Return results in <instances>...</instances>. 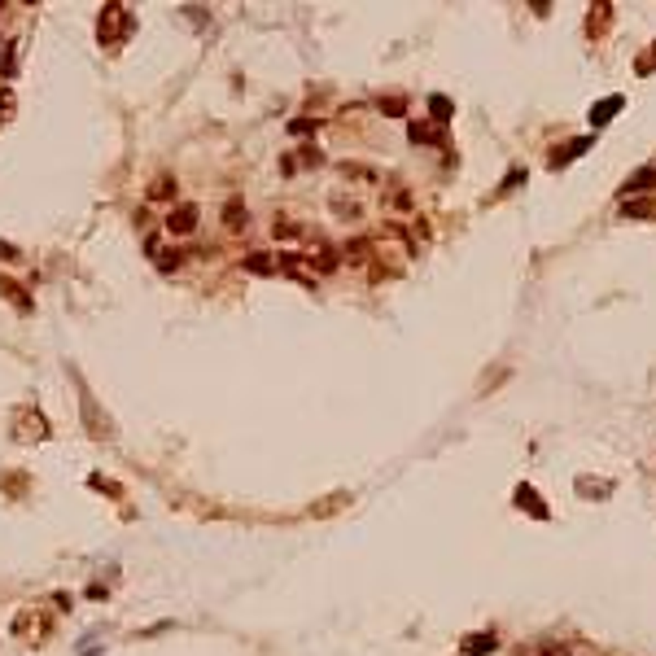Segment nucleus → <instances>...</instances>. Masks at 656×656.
Returning a JSON list of instances; mask_svg holds the SVG:
<instances>
[{
    "label": "nucleus",
    "instance_id": "7ed1b4c3",
    "mask_svg": "<svg viewBox=\"0 0 656 656\" xmlns=\"http://www.w3.org/2000/svg\"><path fill=\"white\" fill-rule=\"evenodd\" d=\"M276 267H280V258L262 254V249H258V254H249V258H245V271H254V276H271V271H276Z\"/></svg>",
    "mask_w": 656,
    "mask_h": 656
},
{
    "label": "nucleus",
    "instance_id": "dca6fc26",
    "mask_svg": "<svg viewBox=\"0 0 656 656\" xmlns=\"http://www.w3.org/2000/svg\"><path fill=\"white\" fill-rule=\"evenodd\" d=\"M367 249H372V241H350V245H346V258H350V262H363Z\"/></svg>",
    "mask_w": 656,
    "mask_h": 656
},
{
    "label": "nucleus",
    "instance_id": "ddd939ff",
    "mask_svg": "<svg viewBox=\"0 0 656 656\" xmlns=\"http://www.w3.org/2000/svg\"><path fill=\"white\" fill-rule=\"evenodd\" d=\"M411 140H442V127H429V123H411Z\"/></svg>",
    "mask_w": 656,
    "mask_h": 656
},
{
    "label": "nucleus",
    "instance_id": "6ab92c4d",
    "mask_svg": "<svg viewBox=\"0 0 656 656\" xmlns=\"http://www.w3.org/2000/svg\"><path fill=\"white\" fill-rule=\"evenodd\" d=\"M332 210L350 214V219H354V214H359V206H354V201H346V197H332Z\"/></svg>",
    "mask_w": 656,
    "mask_h": 656
},
{
    "label": "nucleus",
    "instance_id": "f3484780",
    "mask_svg": "<svg viewBox=\"0 0 656 656\" xmlns=\"http://www.w3.org/2000/svg\"><path fill=\"white\" fill-rule=\"evenodd\" d=\"M429 105H433V118H438V123H451V101H446V97H433Z\"/></svg>",
    "mask_w": 656,
    "mask_h": 656
},
{
    "label": "nucleus",
    "instance_id": "2eb2a0df",
    "mask_svg": "<svg viewBox=\"0 0 656 656\" xmlns=\"http://www.w3.org/2000/svg\"><path fill=\"white\" fill-rule=\"evenodd\" d=\"M341 175H354V180L376 184V171H367V166H354V162H341Z\"/></svg>",
    "mask_w": 656,
    "mask_h": 656
},
{
    "label": "nucleus",
    "instance_id": "39448f33",
    "mask_svg": "<svg viewBox=\"0 0 656 656\" xmlns=\"http://www.w3.org/2000/svg\"><path fill=\"white\" fill-rule=\"evenodd\" d=\"M0 293H5V297H9V302H14V306H18V311H22V315H27V311H31V297H27V293H22V284H18V280H0Z\"/></svg>",
    "mask_w": 656,
    "mask_h": 656
},
{
    "label": "nucleus",
    "instance_id": "9d476101",
    "mask_svg": "<svg viewBox=\"0 0 656 656\" xmlns=\"http://www.w3.org/2000/svg\"><path fill=\"white\" fill-rule=\"evenodd\" d=\"M149 197H153V201H166V197H175V180H171V175H158V180L149 184Z\"/></svg>",
    "mask_w": 656,
    "mask_h": 656
},
{
    "label": "nucleus",
    "instance_id": "6e6552de",
    "mask_svg": "<svg viewBox=\"0 0 656 656\" xmlns=\"http://www.w3.org/2000/svg\"><path fill=\"white\" fill-rule=\"evenodd\" d=\"M622 214H626V219H652V214H656V201H652V197H643V201H626Z\"/></svg>",
    "mask_w": 656,
    "mask_h": 656
},
{
    "label": "nucleus",
    "instance_id": "1a4fd4ad",
    "mask_svg": "<svg viewBox=\"0 0 656 656\" xmlns=\"http://www.w3.org/2000/svg\"><path fill=\"white\" fill-rule=\"evenodd\" d=\"M517 504H521V508H530V512H534V517H539V521L547 517V508L539 504V495H534L530 486H517Z\"/></svg>",
    "mask_w": 656,
    "mask_h": 656
},
{
    "label": "nucleus",
    "instance_id": "f03ea898",
    "mask_svg": "<svg viewBox=\"0 0 656 656\" xmlns=\"http://www.w3.org/2000/svg\"><path fill=\"white\" fill-rule=\"evenodd\" d=\"M193 228H197V206H175L166 214V232L171 236H188Z\"/></svg>",
    "mask_w": 656,
    "mask_h": 656
},
{
    "label": "nucleus",
    "instance_id": "412c9836",
    "mask_svg": "<svg viewBox=\"0 0 656 656\" xmlns=\"http://www.w3.org/2000/svg\"><path fill=\"white\" fill-rule=\"evenodd\" d=\"M0 258H9V262H14V258H22V254H18L14 245H5V241H0Z\"/></svg>",
    "mask_w": 656,
    "mask_h": 656
},
{
    "label": "nucleus",
    "instance_id": "9b49d317",
    "mask_svg": "<svg viewBox=\"0 0 656 656\" xmlns=\"http://www.w3.org/2000/svg\"><path fill=\"white\" fill-rule=\"evenodd\" d=\"M271 232H276V236H284V241H293V236H302V223H293L289 214H280V219L271 223Z\"/></svg>",
    "mask_w": 656,
    "mask_h": 656
},
{
    "label": "nucleus",
    "instance_id": "aec40b11",
    "mask_svg": "<svg viewBox=\"0 0 656 656\" xmlns=\"http://www.w3.org/2000/svg\"><path fill=\"white\" fill-rule=\"evenodd\" d=\"M565 656H595V652H591V648H587V643H574V648H569V652H565Z\"/></svg>",
    "mask_w": 656,
    "mask_h": 656
},
{
    "label": "nucleus",
    "instance_id": "a211bd4d",
    "mask_svg": "<svg viewBox=\"0 0 656 656\" xmlns=\"http://www.w3.org/2000/svg\"><path fill=\"white\" fill-rule=\"evenodd\" d=\"M289 131H293V136H306V131H315V123H311V118H293Z\"/></svg>",
    "mask_w": 656,
    "mask_h": 656
},
{
    "label": "nucleus",
    "instance_id": "f257e3e1",
    "mask_svg": "<svg viewBox=\"0 0 656 656\" xmlns=\"http://www.w3.org/2000/svg\"><path fill=\"white\" fill-rule=\"evenodd\" d=\"M131 27H136V18H131L127 5H105L101 22H97V35H101V44H123L131 35Z\"/></svg>",
    "mask_w": 656,
    "mask_h": 656
},
{
    "label": "nucleus",
    "instance_id": "423d86ee",
    "mask_svg": "<svg viewBox=\"0 0 656 656\" xmlns=\"http://www.w3.org/2000/svg\"><path fill=\"white\" fill-rule=\"evenodd\" d=\"M495 643H499L495 635H468V639H464V652H468V656H486V652H495Z\"/></svg>",
    "mask_w": 656,
    "mask_h": 656
},
{
    "label": "nucleus",
    "instance_id": "f8f14e48",
    "mask_svg": "<svg viewBox=\"0 0 656 656\" xmlns=\"http://www.w3.org/2000/svg\"><path fill=\"white\" fill-rule=\"evenodd\" d=\"M652 184H656V171H652V166H643L635 180H626V193H643V188H652Z\"/></svg>",
    "mask_w": 656,
    "mask_h": 656
},
{
    "label": "nucleus",
    "instance_id": "4468645a",
    "mask_svg": "<svg viewBox=\"0 0 656 656\" xmlns=\"http://www.w3.org/2000/svg\"><path fill=\"white\" fill-rule=\"evenodd\" d=\"M587 149H591V140H574L565 153H556V158H552V166H565L569 158H578V153H587Z\"/></svg>",
    "mask_w": 656,
    "mask_h": 656
},
{
    "label": "nucleus",
    "instance_id": "0eeeda50",
    "mask_svg": "<svg viewBox=\"0 0 656 656\" xmlns=\"http://www.w3.org/2000/svg\"><path fill=\"white\" fill-rule=\"evenodd\" d=\"M617 110H622V97H608V101H600V105L591 110V123H595V127H604Z\"/></svg>",
    "mask_w": 656,
    "mask_h": 656
},
{
    "label": "nucleus",
    "instance_id": "20e7f679",
    "mask_svg": "<svg viewBox=\"0 0 656 656\" xmlns=\"http://www.w3.org/2000/svg\"><path fill=\"white\" fill-rule=\"evenodd\" d=\"M223 223H228V232H241V228H249V210L241 206V201H228V210H223Z\"/></svg>",
    "mask_w": 656,
    "mask_h": 656
}]
</instances>
